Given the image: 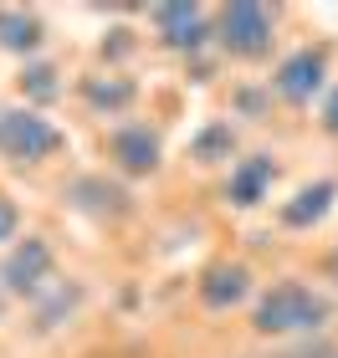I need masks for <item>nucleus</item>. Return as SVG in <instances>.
Returning a JSON list of instances; mask_svg holds the SVG:
<instances>
[{"label":"nucleus","instance_id":"f03ea898","mask_svg":"<svg viewBox=\"0 0 338 358\" xmlns=\"http://www.w3.org/2000/svg\"><path fill=\"white\" fill-rule=\"evenodd\" d=\"M272 31H277V15H272L267 6H256V0H236V6H225L216 15L211 36L220 41L225 57L236 62H256L272 52Z\"/></svg>","mask_w":338,"mask_h":358},{"label":"nucleus","instance_id":"f8f14e48","mask_svg":"<svg viewBox=\"0 0 338 358\" xmlns=\"http://www.w3.org/2000/svg\"><path fill=\"white\" fill-rule=\"evenodd\" d=\"M72 200L83 205V210H92V215H113V220L134 210V194L118 189V185H108V179H98V174L77 179V185H72Z\"/></svg>","mask_w":338,"mask_h":358},{"label":"nucleus","instance_id":"f3484780","mask_svg":"<svg viewBox=\"0 0 338 358\" xmlns=\"http://www.w3.org/2000/svg\"><path fill=\"white\" fill-rule=\"evenodd\" d=\"M15 231H21V210L10 200H0V241H15Z\"/></svg>","mask_w":338,"mask_h":358},{"label":"nucleus","instance_id":"7ed1b4c3","mask_svg":"<svg viewBox=\"0 0 338 358\" xmlns=\"http://www.w3.org/2000/svg\"><path fill=\"white\" fill-rule=\"evenodd\" d=\"M62 128L46 123L41 113L31 108H0V154L15 159V164H41L62 149Z\"/></svg>","mask_w":338,"mask_h":358},{"label":"nucleus","instance_id":"dca6fc26","mask_svg":"<svg viewBox=\"0 0 338 358\" xmlns=\"http://www.w3.org/2000/svg\"><path fill=\"white\" fill-rule=\"evenodd\" d=\"M77 302H83V287H52V302H41V313H36V328H57V322L67 317Z\"/></svg>","mask_w":338,"mask_h":358},{"label":"nucleus","instance_id":"aec40b11","mask_svg":"<svg viewBox=\"0 0 338 358\" xmlns=\"http://www.w3.org/2000/svg\"><path fill=\"white\" fill-rule=\"evenodd\" d=\"M0 317H6V292H0Z\"/></svg>","mask_w":338,"mask_h":358},{"label":"nucleus","instance_id":"9d476101","mask_svg":"<svg viewBox=\"0 0 338 358\" xmlns=\"http://www.w3.org/2000/svg\"><path fill=\"white\" fill-rule=\"evenodd\" d=\"M333 200H338V179H313V185H302L277 215H282L287 231H308V225H318L333 210Z\"/></svg>","mask_w":338,"mask_h":358},{"label":"nucleus","instance_id":"6e6552de","mask_svg":"<svg viewBox=\"0 0 338 358\" xmlns=\"http://www.w3.org/2000/svg\"><path fill=\"white\" fill-rule=\"evenodd\" d=\"M272 179H277L272 154H251V159H241V164H231V179H225V200H231L236 210H251V205L267 200Z\"/></svg>","mask_w":338,"mask_h":358},{"label":"nucleus","instance_id":"9b49d317","mask_svg":"<svg viewBox=\"0 0 338 358\" xmlns=\"http://www.w3.org/2000/svg\"><path fill=\"white\" fill-rule=\"evenodd\" d=\"M41 36H46V26H41L36 10H26V6H0V46H6V52L31 57V52L41 46Z\"/></svg>","mask_w":338,"mask_h":358},{"label":"nucleus","instance_id":"1a4fd4ad","mask_svg":"<svg viewBox=\"0 0 338 358\" xmlns=\"http://www.w3.org/2000/svg\"><path fill=\"white\" fill-rule=\"evenodd\" d=\"M246 297H251V271L241 262H216L200 276V302L211 307V313H231V307L246 302Z\"/></svg>","mask_w":338,"mask_h":358},{"label":"nucleus","instance_id":"20e7f679","mask_svg":"<svg viewBox=\"0 0 338 358\" xmlns=\"http://www.w3.org/2000/svg\"><path fill=\"white\" fill-rule=\"evenodd\" d=\"M52 266H57L52 246H46L41 236H26L21 246L0 262V292H6V297H41V292L52 287Z\"/></svg>","mask_w":338,"mask_h":358},{"label":"nucleus","instance_id":"6ab92c4d","mask_svg":"<svg viewBox=\"0 0 338 358\" xmlns=\"http://www.w3.org/2000/svg\"><path fill=\"white\" fill-rule=\"evenodd\" d=\"M328 266H333V276H338V251H333V262H328Z\"/></svg>","mask_w":338,"mask_h":358},{"label":"nucleus","instance_id":"a211bd4d","mask_svg":"<svg viewBox=\"0 0 338 358\" xmlns=\"http://www.w3.org/2000/svg\"><path fill=\"white\" fill-rule=\"evenodd\" d=\"M323 128H328V134L338 138V87L328 92V103H323Z\"/></svg>","mask_w":338,"mask_h":358},{"label":"nucleus","instance_id":"ddd939ff","mask_svg":"<svg viewBox=\"0 0 338 358\" xmlns=\"http://www.w3.org/2000/svg\"><path fill=\"white\" fill-rule=\"evenodd\" d=\"M83 97H87L98 113H123V108H134L139 87L128 83V77H87V83H83Z\"/></svg>","mask_w":338,"mask_h":358},{"label":"nucleus","instance_id":"2eb2a0df","mask_svg":"<svg viewBox=\"0 0 338 358\" xmlns=\"http://www.w3.org/2000/svg\"><path fill=\"white\" fill-rule=\"evenodd\" d=\"M21 92L31 97V103H52V97L62 92L57 67H52V62H26V67H21Z\"/></svg>","mask_w":338,"mask_h":358},{"label":"nucleus","instance_id":"39448f33","mask_svg":"<svg viewBox=\"0 0 338 358\" xmlns=\"http://www.w3.org/2000/svg\"><path fill=\"white\" fill-rule=\"evenodd\" d=\"M323 77H328V52L323 46H302V52H293L272 72V92H277L282 103H313V92L323 87Z\"/></svg>","mask_w":338,"mask_h":358},{"label":"nucleus","instance_id":"0eeeda50","mask_svg":"<svg viewBox=\"0 0 338 358\" xmlns=\"http://www.w3.org/2000/svg\"><path fill=\"white\" fill-rule=\"evenodd\" d=\"M154 31L159 41L174 46V52H200L205 41H211V26H205V10L200 6H159L154 10Z\"/></svg>","mask_w":338,"mask_h":358},{"label":"nucleus","instance_id":"423d86ee","mask_svg":"<svg viewBox=\"0 0 338 358\" xmlns=\"http://www.w3.org/2000/svg\"><path fill=\"white\" fill-rule=\"evenodd\" d=\"M108 154L123 174H154L159 169V134L149 123H123V128H113Z\"/></svg>","mask_w":338,"mask_h":358},{"label":"nucleus","instance_id":"4468645a","mask_svg":"<svg viewBox=\"0 0 338 358\" xmlns=\"http://www.w3.org/2000/svg\"><path fill=\"white\" fill-rule=\"evenodd\" d=\"M236 154V134L231 123H205L195 138H190V159H200V164H220V159Z\"/></svg>","mask_w":338,"mask_h":358},{"label":"nucleus","instance_id":"f257e3e1","mask_svg":"<svg viewBox=\"0 0 338 358\" xmlns=\"http://www.w3.org/2000/svg\"><path fill=\"white\" fill-rule=\"evenodd\" d=\"M333 317V302L323 292L302 287V282H277L262 302L251 307V328L267 338H293V333H318Z\"/></svg>","mask_w":338,"mask_h":358}]
</instances>
